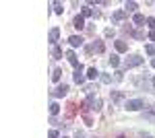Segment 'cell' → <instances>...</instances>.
Instances as JSON below:
<instances>
[{"label": "cell", "instance_id": "cell-8", "mask_svg": "<svg viewBox=\"0 0 155 138\" xmlns=\"http://www.w3.org/2000/svg\"><path fill=\"white\" fill-rule=\"evenodd\" d=\"M66 93H68V87H66V85H60L58 89L54 91V97H64Z\"/></svg>", "mask_w": 155, "mask_h": 138}, {"label": "cell", "instance_id": "cell-2", "mask_svg": "<svg viewBox=\"0 0 155 138\" xmlns=\"http://www.w3.org/2000/svg\"><path fill=\"white\" fill-rule=\"evenodd\" d=\"M124 64H126V68H134V66H141V64H143V58L134 54V56L126 58V62H124Z\"/></svg>", "mask_w": 155, "mask_h": 138}, {"label": "cell", "instance_id": "cell-25", "mask_svg": "<svg viewBox=\"0 0 155 138\" xmlns=\"http://www.w3.org/2000/svg\"><path fill=\"white\" fill-rule=\"evenodd\" d=\"M48 136H50V138H58V132H56V130H50Z\"/></svg>", "mask_w": 155, "mask_h": 138}, {"label": "cell", "instance_id": "cell-6", "mask_svg": "<svg viewBox=\"0 0 155 138\" xmlns=\"http://www.w3.org/2000/svg\"><path fill=\"white\" fill-rule=\"evenodd\" d=\"M68 43H71L72 47H79V46H83V39H81L79 35H71V37H68Z\"/></svg>", "mask_w": 155, "mask_h": 138}, {"label": "cell", "instance_id": "cell-7", "mask_svg": "<svg viewBox=\"0 0 155 138\" xmlns=\"http://www.w3.org/2000/svg\"><path fill=\"white\" fill-rule=\"evenodd\" d=\"M66 58H68V62H71L74 68H79V66H81V64H79V60H77V54H74V52H66Z\"/></svg>", "mask_w": 155, "mask_h": 138}, {"label": "cell", "instance_id": "cell-29", "mask_svg": "<svg viewBox=\"0 0 155 138\" xmlns=\"http://www.w3.org/2000/svg\"><path fill=\"white\" fill-rule=\"evenodd\" d=\"M151 66H153V68H155V58H153V60H151Z\"/></svg>", "mask_w": 155, "mask_h": 138}, {"label": "cell", "instance_id": "cell-15", "mask_svg": "<svg viewBox=\"0 0 155 138\" xmlns=\"http://www.w3.org/2000/svg\"><path fill=\"white\" fill-rule=\"evenodd\" d=\"M91 50H95L97 54H101V52H104V43H101V41H97V43H93V47H89V52H91Z\"/></svg>", "mask_w": 155, "mask_h": 138}, {"label": "cell", "instance_id": "cell-26", "mask_svg": "<svg viewBox=\"0 0 155 138\" xmlns=\"http://www.w3.org/2000/svg\"><path fill=\"white\" fill-rule=\"evenodd\" d=\"M106 37H114V29H106Z\"/></svg>", "mask_w": 155, "mask_h": 138}, {"label": "cell", "instance_id": "cell-14", "mask_svg": "<svg viewBox=\"0 0 155 138\" xmlns=\"http://www.w3.org/2000/svg\"><path fill=\"white\" fill-rule=\"evenodd\" d=\"M126 50H128V46H126L124 41H116V52L122 54V52H126Z\"/></svg>", "mask_w": 155, "mask_h": 138}, {"label": "cell", "instance_id": "cell-17", "mask_svg": "<svg viewBox=\"0 0 155 138\" xmlns=\"http://www.w3.org/2000/svg\"><path fill=\"white\" fill-rule=\"evenodd\" d=\"M126 12H134L137 11V2H126V8H124Z\"/></svg>", "mask_w": 155, "mask_h": 138}, {"label": "cell", "instance_id": "cell-23", "mask_svg": "<svg viewBox=\"0 0 155 138\" xmlns=\"http://www.w3.org/2000/svg\"><path fill=\"white\" fill-rule=\"evenodd\" d=\"M147 25L151 27V31H155V17H151V19H147Z\"/></svg>", "mask_w": 155, "mask_h": 138}, {"label": "cell", "instance_id": "cell-19", "mask_svg": "<svg viewBox=\"0 0 155 138\" xmlns=\"http://www.w3.org/2000/svg\"><path fill=\"white\" fill-rule=\"evenodd\" d=\"M58 111H60V105L58 103H52V105H50V114H52V115H56Z\"/></svg>", "mask_w": 155, "mask_h": 138}, {"label": "cell", "instance_id": "cell-20", "mask_svg": "<svg viewBox=\"0 0 155 138\" xmlns=\"http://www.w3.org/2000/svg\"><path fill=\"white\" fill-rule=\"evenodd\" d=\"M145 52H147L149 56H155V46H153V43H149V46L145 47Z\"/></svg>", "mask_w": 155, "mask_h": 138}, {"label": "cell", "instance_id": "cell-28", "mask_svg": "<svg viewBox=\"0 0 155 138\" xmlns=\"http://www.w3.org/2000/svg\"><path fill=\"white\" fill-rule=\"evenodd\" d=\"M77 138H85V134H83V132H79V134H77Z\"/></svg>", "mask_w": 155, "mask_h": 138}, {"label": "cell", "instance_id": "cell-9", "mask_svg": "<svg viewBox=\"0 0 155 138\" xmlns=\"http://www.w3.org/2000/svg\"><path fill=\"white\" fill-rule=\"evenodd\" d=\"M58 37H60V29H58V27H54V29L50 31V41H52V43H56V41H58Z\"/></svg>", "mask_w": 155, "mask_h": 138}, {"label": "cell", "instance_id": "cell-10", "mask_svg": "<svg viewBox=\"0 0 155 138\" xmlns=\"http://www.w3.org/2000/svg\"><path fill=\"white\" fill-rule=\"evenodd\" d=\"M97 76H99V72H97L95 68H89V70H87V79H89V81H95Z\"/></svg>", "mask_w": 155, "mask_h": 138}, {"label": "cell", "instance_id": "cell-21", "mask_svg": "<svg viewBox=\"0 0 155 138\" xmlns=\"http://www.w3.org/2000/svg\"><path fill=\"white\" fill-rule=\"evenodd\" d=\"M112 101H114V103H120V101H122V95H120V93H112Z\"/></svg>", "mask_w": 155, "mask_h": 138}, {"label": "cell", "instance_id": "cell-11", "mask_svg": "<svg viewBox=\"0 0 155 138\" xmlns=\"http://www.w3.org/2000/svg\"><path fill=\"white\" fill-rule=\"evenodd\" d=\"M132 23L134 25H143L145 23V14H139V12H137V14L132 17Z\"/></svg>", "mask_w": 155, "mask_h": 138}, {"label": "cell", "instance_id": "cell-1", "mask_svg": "<svg viewBox=\"0 0 155 138\" xmlns=\"http://www.w3.org/2000/svg\"><path fill=\"white\" fill-rule=\"evenodd\" d=\"M143 107H145L143 99H128V101L124 103V109H128V111H139V109H143Z\"/></svg>", "mask_w": 155, "mask_h": 138}, {"label": "cell", "instance_id": "cell-22", "mask_svg": "<svg viewBox=\"0 0 155 138\" xmlns=\"http://www.w3.org/2000/svg\"><path fill=\"white\" fill-rule=\"evenodd\" d=\"M101 82L110 85V82H112V76H110V74H101Z\"/></svg>", "mask_w": 155, "mask_h": 138}, {"label": "cell", "instance_id": "cell-18", "mask_svg": "<svg viewBox=\"0 0 155 138\" xmlns=\"http://www.w3.org/2000/svg\"><path fill=\"white\" fill-rule=\"evenodd\" d=\"M60 76H62V70L56 68V70H54V74H52V81H54V82H58V81H60Z\"/></svg>", "mask_w": 155, "mask_h": 138}, {"label": "cell", "instance_id": "cell-27", "mask_svg": "<svg viewBox=\"0 0 155 138\" xmlns=\"http://www.w3.org/2000/svg\"><path fill=\"white\" fill-rule=\"evenodd\" d=\"M149 39H151V41H155V31H151V33H149Z\"/></svg>", "mask_w": 155, "mask_h": 138}, {"label": "cell", "instance_id": "cell-16", "mask_svg": "<svg viewBox=\"0 0 155 138\" xmlns=\"http://www.w3.org/2000/svg\"><path fill=\"white\" fill-rule=\"evenodd\" d=\"M110 64H112V68H118V66H120V58L118 56H112V58H110Z\"/></svg>", "mask_w": 155, "mask_h": 138}, {"label": "cell", "instance_id": "cell-4", "mask_svg": "<svg viewBox=\"0 0 155 138\" xmlns=\"http://www.w3.org/2000/svg\"><path fill=\"white\" fill-rule=\"evenodd\" d=\"M72 27H74V29H79V31H81V29L85 27V17H83V14L74 17V21H72Z\"/></svg>", "mask_w": 155, "mask_h": 138}, {"label": "cell", "instance_id": "cell-30", "mask_svg": "<svg viewBox=\"0 0 155 138\" xmlns=\"http://www.w3.org/2000/svg\"><path fill=\"white\" fill-rule=\"evenodd\" d=\"M151 85H153V87H155V76H153V81H151Z\"/></svg>", "mask_w": 155, "mask_h": 138}, {"label": "cell", "instance_id": "cell-12", "mask_svg": "<svg viewBox=\"0 0 155 138\" xmlns=\"http://www.w3.org/2000/svg\"><path fill=\"white\" fill-rule=\"evenodd\" d=\"M52 8H54V12H56V14H62V11H64L62 2H52Z\"/></svg>", "mask_w": 155, "mask_h": 138}, {"label": "cell", "instance_id": "cell-5", "mask_svg": "<svg viewBox=\"0 0 155 138\" xmlns=\"http://www.w3.org/2000/svg\"><path fill=\"white\" fill-rule=\"evenodd\" d=\"M126 14H128L126 11H116V12H114V17H112V21H114V23H120V21L126 19Z\"/></svg>", "mask_w": 155, "mask_h": 138}, {"label": "cell", "instance_id": "cell-24", "mask_svg": "<svg viewBox=\"0 0 155 138\" xmlns=\"http://www.w3.org/2000/svg\"><path fill=\"white\" fill-rule=\"evenodd\" d=\"M91 14H93V11H91L89 6H85L83 8V17H91Z\"/></svg>", "mask_w": 155, "mask_h": 138}, {"label": "cell", "instance_id": "cell-3", "mask_svg": "<svg viewBox=\"0 0 155 138\" xmlns=\"http://www.w3.org/2000/svg\"><path fill=\"white\" fill-rule=\"evenodd\" d=\"M72 79H74V82H77V85H83V82H85V74H83V66H79V68L74 70V76H72Z\"/></svg>", "mask_w": 155, "mask_h": 138}, {"label": "cell", "instance_id": "cell-13", "mask_svg": "<svg viewBox=\"0 0 155 138\" xmlns=\"http://www.w3.org/2000/svg\"><path fill=\"white\" fill-rule=\"evenodd\" d=\"M52 58H54V60H58V58H62V50H60L58 46H54V47H52Z\"/></svg>", "mask_w": 155, "mask_h": 138}]
</instances>
